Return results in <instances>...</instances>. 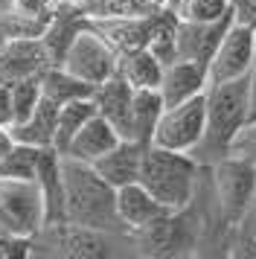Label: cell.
I'll return each instance as SVG.
<instances>
[{
	"label": "cell",
	"mask_w": 256,
	"mask_h": 259,
	"mask_svg": "<svg viewBox=\"0 0 256 259\" xmlns=\"http://www.w3.org/2000/svg\"><path fill=\"white\" fill-rule=\"evenodd\" d=\"M61 181H64V222L111 236L125 230L116 215V189L91 163L61 154Z\"/></svg>",
	"instance_id": "cell-1"
},
{
	"label": "cell",
	"mask_w": 256,
	"mask_h": 259,
	"mask_svg": "<svg viewBox=\"0 0 256 259\" xmlns=\"http://www.w3.org/2000/svg\"><path fill=\"white\" fill-rule=\"evenodd\" d=\"M207 122H204V137L192 152L201 166L219 163L221 157L230 154V146L236 134L247 122V84L242 79L219 82L207 88Z\"/></svg>",
	"instance_id": "cell-2"
},
{
	"label": "cell",
	"mask_w": 256,
	"mask_h": 259,
	"mask_svg": "<svg viewBox=\"0 0 256 259\" xmlns=\"http://www.w3.org/2000/svg\"><path fill=\"white\" fill-rule=\"evenodd\" d=\"M198 163L186 152H169L160 146H146L143 152V166H140V184L149 189L169 212H184L198 187Z\"/></svg>",
	"instance_id": "cell-3"
},
{
	"label": "cell",
	"mask_w": 256,
	"mask_h": 259,
	"mask_svg": "<svg viewBox=\"0 0 256 259\" xmlns=\"http://www.w3.org/2000/svg\"><path fill=\"white\" fill-rule=\"evenodd\" d=\"M44 227L47 212L38 184L0 175V239H32Z\"/></svg>",
	"instance_id": "cell-4"
},
{
	"label": "cell",
	"mask_w": 256,
	"mask_h": 259,
	"mask_svg": "<svg viewBox=\"0 0 256 259\" xmlns=\"http://www.w3.org/2000/svg\"><path fill=\"white\" fill-rule=\"evenodd\" d=\"M209 169H212V189H216L221 219L224 224L239 227L256 195V166L236 154H227Z\"/></svg>",
	"instance_id": "cell-5"
},
{
	"label": "cell",
	"mask_w": 256,
	"mask_h": 259,
	"mask_svg": "<svg viewBox=\"0 0 256 259\" xmlns=\"http://www.w3.org/2000/svg\"><path fill=\"white\" fill-rule=\"evenodd\" d=\"M204 94L192 96L186 102H178V105H163L157 125L151 131V146L186 154L195 152L204 137V122H207V96Z\"/></svg>",
	"instance_id": "cell-6"
},
{
	"label": "cell",
	"mask_w": 256,
	"mask_h": 259,
	"mask_svg": "<svg viewBox=\"0 0 256 259\" xmlns=\"http://www.w3.org/2000/svg\"><path fill=\"white\" fill-rule=\"evenodd\" d=\"M116 50L108 44V38L96 29H81L70 38L64 56L58 61L61 70H67L70 76H76L79 82L99 88L102 82H108L111 76H116Z\"/></svg>",
	"instance_id": "cell-7"
},
{
	"label": "cell",
	"mask_w": 256,
	"mask_h": 259,
	"mask_svg": "<svg viewBox=\"0 0 256 259\" xmlns=\"http://www.w3.org/2000/svg\"><path fill=\"white\" fill-rule=\"evenodd\" d=\"M253 56H256V26L233 18V24L224 29V35L219 38V44H216V50L207 61L209 84L247 76L250 64H253Z\"/></svg>",
	"instance_id": "cell-8"
},
{
	"label": "cell",
	"mask_w": 256,
	"mask_h": 259,
	"mask_svg": "<svg viewBox=\"0 0 256 259\" xmlns=\"http://www.w3.org/2000/svg\"><path fill=\"white\" fill-rule=\"evenodd\" d=\"M209 88L207 79V64L192 59H175L169 64H163V76L157 84L163 105H178L186 102L192 96H201Z\"/></svg>",
	"instance_id": "cell-9"
},
{
	"label": "cell",
	"mask_w": 256,
	"mask_h": 259,
	"mask_svg": "<svg viewBox=\"0 0 256 259\" xmlns=\"http://www.w3.org/2000/svg\"><path fill=\"white\" fill-rule=\"evenodd\" d=\"M116 215H119V222L128 233H140L151 224H157L160 219H166L169 210L140 181H134V184H125V187L116 189Z\"/></svg>",
	"instance_id": "cell-10"
},
{
	"label": "cell",
	"mask_w": 256,
	"mask_h": 259,
	"mask_svg": "<svg viewBox=\"0 0 256 259\" xmlns=\"http://www.w3.org/2000/svg\"><path fill=\"white\" fill-rule=\"evenodd\" d=\"M119 140H122L119 131L96 111V114L76 131V137L67 143L64 157H73V160H81V163H96V160H99L102 154L111 152Z\"/></svg>",
	"instance_id": "cell-11"
},
{
	"label": "cell",
	"mask_w": 256,
	"mask_h": 259,
	"mask_svg": "<svg viewBox=\"0 0 256 259\" xmlns=\"http://www.w3.org/2000/svg\"><path fill=\"white\" fill-rule=\"evenodd\" d=\"M149 143H140V140H122L116 143L108 154H102L96 163H91L99 175L111 184L114 189L125 187V184H134L140 178V166H143V152H146Z\"/></svg>",
	"instance_id": "cell-12"
},
{
	"label": "cell",
	"mask_w": 256,
	"mask_h": 259,
	"mask_svg": "<svg viewBox=\"0 0 256 259\" xmlns=\"http://www.w3.org/2000/svg\"><path fill=\"white\" fill-rule=\"evenodd\" d=\"M131 99H134V88L119 73L93 91L96 111L119 131V137H128V140H131Z\"/></svg>",
	"instance_id": "cell-13"
},
{
	"label": "cell",
	"mask_w": 256,
	"mask_h": 259,
	"mask_svg": "<svg viewBox=\"0 0 256 259\" xmlns=\"http://www.w3.org/2000/svg\"><path fill=\"white\" fill-rule=\"evenodd\" d=\"M35 184L44 198L47 224L64 222V181H61V154L56 149H44L35 172Z\"/></svg>",
	"instance_id": "cell-14"
},
{
	"label": "cell",
	"mask_w": 256,
	"mask_h": 259,
	"mask_svg": "<svg viewBox=\"0 0 256 259\" xmlns=\"http://www.w3.org/2000/svg\"><path fill=\"white\" fill-rule=\"evenodd\" d=\"M56 119H58V105L41 94V102L35 105L32 114L21 122H15L9 131L18 143H26V146H35V149H53Z\"/></svg>",
	"instance_id": "cell-15"
},
{
	"label": "cell",
	"mask_w": 256,
	"mask_h": 259,
	"mask_svg": "<svg viewBox=\"0 0 256 259\" xmlns=\"http://www.w3.org/2000/svg\"><path fill=\"white\" fill-rule=\"evenodd\" d=\"M233 24L230 21H221V24H209V26H198V24H181L175 26V35H178V59H192V61H204L207 64L212 50L219 44V38L224 35V29Z\"/></svg>",
	"instance_id": "cell-16"
},
{
	"label": "cell",
	"mask_w": 256,
	"mask_h": 259,
	"mask_svg": "<svg viewBox=\"0 0 256 259\" xmlns=\"http://www.w3.org/2000/svg\"><path fill=\"white\" fill-rule=\"evenodd\" d=\"M41 59H44V50L35 41H3L0 44V82L41 76Z\"/></svg>",
	"instance_id": "cell-17"
},
{
	"label": "cell",
	"mask_w": 256,
	"mask_h": 259,
	"mask_svg": "<svg viewBox=\"0 0 256 259\" xmlns=\"http://www.w3.org/2000/svg\"><path fill=\"white\" fill-rule=\"evenodd\" d=\"M116 73L125 79L134 91L143 88H157L163 76V61L151 53L149 47H137L131 53H122V59L116 64Z\"/></svg>",
	"instance_id": "cell-18"
},
{
	"label": "cell",
	"mask_w": 256,
	"mask_h": 259,
	"mask_svg": "<svg viewBox=\"0 0 256 259\" xmlns=\"http://www.w3.org/2000/svg\"><path fill=\"white\" fill-rule=\"evenodd\" d=\"M172 12H175V21L198 24V26L221 24V21L236 18L233 0H172Z\"/></svg>",
	"instance_id": "cell-19"
},
{
	"label": "cell",
	"mask_w": 256,
	"mask_h": 259,
	"mask_svg": "<svg viewBox=\"0 0 256 259\" xmlns=\"http://www.w3.org/2000/svg\"><path fill=\"white\" fill-rule=\"evenodd\" d=\"M93 114H96V102H93V96H81V99H70V102H64V105H58L53 149H56L58 154H64L67 143L76 137V131H79Z\"/></svg>",
	"instance_id": "cell-20"
},
{
	"label": "cell",
	"mask_w": 256,
	"mask_h": 259,
	"mask_svg": "<svg viewBox=\"0 0 256 259\" xmlns=\"http://www.w3.org/2000/svg\"><path fill=\"white\" fill-rule=\"evenodd\" d=\"M160 111H163V99L157 94V88L134 91V99H131V140L149 143Z\"/></svg>",
	"instance_id": "cell-21"
},
{
	"label": "cell",
	"mask_w": 256,
	"mask_h": 259,
	"mask_svg": "<svg viewBox=\"0 0 256 259\" xmlns=\"http://www.w3.org/2000/svg\"><path fill=\"white\" fill-rule=\"evenodd\" d=\"M93 91H96V88L79 82L76 76H70V73L61 70V67H53V70L41 73V94H44L47 99H53L56 105H64L70 99H81V96H93Z\"/></svg>",
	"instance_id": "cell-22"
},
{
	"label": "cell",
	"mask_w": 256,
	"mask_h": 259,
	"mask_svg": "<svg viewBox=\"0 0 256 259\" xmlns=\"http://www.w3.org/2000/svg\"><path fill=\"white\" fill-rule=\"evenodd\" d=\"M41 152L44 149H35V146H26V143H12V149L3 154L0 160V175L6 178H23V181H35V172H38V160H41Z\"/></svg>",
	"instance_id": "cell-23"
},
{
	"label": "cell",
	"mask_w": 256,
	"mask_h": 259,
	"mask_svg": "<svg viewBox=\"0 0 256 259\" xmlns=\"http://www.w3.org/2000/svg\"><path fill=\"white\" fill-rule=\"evenodd\" d=\"M230 154H236V157H242V160L256 166V117L247 119L242 125V131L236 134V140L230 146Z\"/></svg>",
	"instance_id": "cell-24"
},
{
	"label": "cell",
	"mask_w": 256,
	"mask_h": 259,
	"mask_svg": "<svg viewBox=\"0 0 256 259\" xmlns=\"http://www.w3.org/2000/svg\"><path fill=\"white\" fill-rule=\"evenodd\" d=\"M15 122V108H12L9 82H0V128H12Z\"/></svg>",
	"instance_id": "cell-25"
},
{
	"label": "cell",
	"mask_w": 256,
	"mask_h": 259,
	"mask_svg": "<svg viewBox=\"0 0 256 259\" xmlns=\"http://www.w3.org/2000/svg\"><path fill=\"white\" fill-rule=\"evenodd\" d=\"M244 84H247V119H253L256 117V56L247 76H244Z\"/></svg>",
	"instance_id": "cell-26"
},
{
	"label": "cell",
	"mask_w": 256,
	"mask_h": 259,
	"mask_svg": "<svg viewBox=\"0 0 256 259\" xmlns=\"http://www.w3.org/2000/svg\"><path fill=\"white\" fill-rule=\"evenodd\" d=\"M242 227H244V233L256 236V195H253V204H250V210H247V215L242 219Z\"/></svg>",
	"instance_id": "cell-27"
},
{
	"label": "cell",
	"mask_w": 256,
	"mask_h": 259,
	"mask_svg": "<svg viewBox=\"0 0 256 259\" xmlns=\"http://www.w3.org/2000/svg\"><path fill=\"white\" fill-rule=\"evenodd\" d=\"M12 143H15L12 131H9V128H0V160H3V154L12 149Z\"/></svg>",
	"instance_id": "cell-28"
},
{
	"label": "cell",
	"mask_w": 256,
	"mask_h": 259,
	"mask_svg": "<svg viewBox=\"0 0 256 259\" xmlns=\"http://www.w3.org/2000/svg\"><path fill=\"white\" fill-rule=\"evenodd\" d=\"M0 44H3V38H0Z\"/></svg>",
	"instance_id": "cell-29"
}]
</instances>
